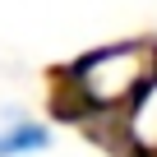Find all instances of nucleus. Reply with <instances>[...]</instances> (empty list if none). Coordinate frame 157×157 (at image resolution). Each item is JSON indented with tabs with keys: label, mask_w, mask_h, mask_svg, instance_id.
<instances>
[{
	"label": "nucleus",
	"mask_w": 157,
	"mask_h": 157,
	"mask_svg": "<svg viewBox=\"0 0 157 157\" xmlns=\"http://www.w3.org/2000/svg\"><path fill=\"white\" fill-rule=\"evenodd\" d=\"M152 74H157L152 46L129 42V46H102V51L83 56L74 65V83L83 93V102H93V106H120L143 93V83Z\"/></svg>",
	"instance_id": "1"
},
{
	"label": "nucleus",
	"mask_w": 157,
	"mask_h": 157,
	"mask_svg": "<svg viewBox=\"0 0 157 157\" xmlns=\"http://www.w3.org/2000/svg\"><path fill=\"white\" fill-rule=\"evenodd\" d=\"M56 143L51 125L46 120H33V116H10L0 125V157H37Z\"/></svg>",
	"instance_id": "2"
}]
</instances>
